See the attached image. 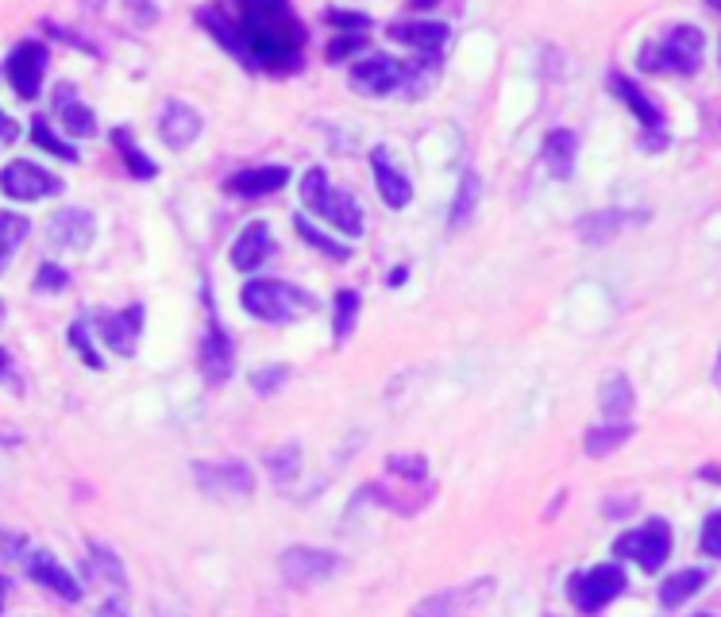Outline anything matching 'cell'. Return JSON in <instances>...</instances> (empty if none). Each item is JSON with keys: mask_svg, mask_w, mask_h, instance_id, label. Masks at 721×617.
<instances>
[{"mask_svg": "<svg viewBox=\"0 0 721 617\" xmlns=\"http://www.w3.org/2000/svg\"><path fill=\"white\" fill-rule=\"evenodd\" d=\"M610 89H613V97H618V101H626L629 109H633V117L641 120L644 132H652V140H648L644 148L660 151L663 143H668V140H663V124H668V117H663L660 104H656L652 97H648L637 81H629L626 74H610Z\"/></svg>", "mask_w": 721, "mask_h": 617, "instance_id": "obj_14", "label": "cell"}, {"mask_svg": "<svg viewBox=\"0 0 721 617\" xmlns=\"http://www.w3.org/2000/svg\"><path fill=\"white\" fill-rule=\"evenodd\" d=\"M363 47H367V36H363V31H339L324 54H328V62H344V59H352L355 51H363Z\"/></svg>", "mask_w": 721, "mask_h": 617, "instance_id": "obj_37", "label": "cell"}, {"mask_svg": "<svg viewBox=\"0 0 721 617\" xmlns=\"http://www.w3.org/2000/svg\"><path fill=\"white\" fill-rule=\"evenodd\" d=\"M47 62H51V51L35 39H23L8 51L4 59V78L12 85V93L20 101H35L39 89H43V78H47Z\"/></svg>", "mask_w": 721, "mask_h": 617, "instance_id": "obj_8", "label": "cell"}, {"mask_svg": "<svg viewBox=\"0 0 721 617\" xmlns=\"http://www.w3.org/2000/svg\"><path fill=\"white\" fill-rule=\"evenodd\" d=\"M201 128H205V120H201V112L193 109V104H185V101H166V104H162L159 135H162V143H166L170 151H185L190 143H197Z\"/></svg>", "mask_w": 721, "mask_h": 617, "instance_id": "obj_16", "label": "cell"}, {"mask_svg": "<svg viewBox=\"0 0 721 617\" xmlns=\"http://www.w3.org/2000/svg\"><path fill=\"white\" fill-rule=\"evenodd\" d=\"M386 282H390V286H402V282H405V266H394L390 279H386Z\"/></svg>", "mask_w": 721, "mask_h": 617, "instance_id": "obj_47", "label": "cell"}, {"mask_svg": "<svg viewBox=\"0 0 721 617\" xmlns=\"http://www.w3.org/2000/svg\"><path fill=\"white\" fill-rule=\"evenodd\" d=\"M413 8H417V12H433L436 4H440V0H409Z\"/></svg>", "mask_w": 721, "mask_h": 617, "instance_id": "obj_46", "label": "cell"}, {"mask_svg": "<svg viewBox=\"0 0 721 617\" xmlns=\"http://www.w3.org/2000/svg\"><path fill=\"white\" fill-rule=\"evenodd\" d=\"M70 347L81 355V363H85L89 371H104V360L97 355V347L89 344V332H85V321H74L70 324Z\"/></svg>", "mask_w": 721, "mask_h": 617, "instance_id": "obj_36", "label": "cell"}, {"mask_svg": "<svg viewBox=\"0 0 721 617\" xmlns=\"http://www.w3.org/2000/svg\"><path fill=\"white\" fill-rule=\"evenodd\" d=\"M16 140V120H4V143Z\"/></svg>", "mask_w": 721, "mask_h": 617, "instance_id": "obj_49", "label": "cell"}, {"mask_svg": "<svg viewBox=\"0 0 721 617\" xmlns=\"http://www.w3.org/2000/svg\"><path fill=\"white\" fill-rule=\"evenodd\" d=\"M112 143H116V151H120V159H124V166L132 170V178H140V182H148V178H155L159 174V166L148 159L140 148H135V140H132V132L128 128H116L112 132Z\"/></svg>", "mask_w": 721, "mask_h": 617, "instance_id": "obj_29", "label": "cell"}, {"mask_svg": "<svg viewBox=\"0 0 721 617\" xmlns=\"http://www.w3.org/2000/svg\"><path fill=\"white\" fill-rule=\"evenodd\" d=\"M386 148H375L370 151V170H375V185H378V198L386 201L390 209H405L413 201V185L409 178L402 174V170L390 166V159H386Z\"/></svg>", "mask_w": 721, "mask_h": 617, "instance_id": "obj_22", "label": "cell"}, {"mask_svg": "<svg viewBox=\"0 0 721 617\" xmlns=\"http://www.w3.org/2000/svg\"><path fill=\"white\" fill-rule=\"evenodd\" d=\"M710 583V572L707 567H687V572L671 575L668 583L660 587V606L663 610H676V606H687L702 587Z\"/></svg>", "mask_w": 721, "mask_h": 617, "instance_id": "obj_27", "label": "cell"}, {"mask_svg": "<svg viewBox=\"0 0 721 617\" xmlns=\"http://www.w3.org/2000/svg\"><path fill=\"white\" fill-rule=\"evenodd\" d=\"M240 305L263 324H290V321H297V316L313 313L317 302H313L309 294H302L297 286H290V282L251 279L247 286L240 290Z\"/></svg>", "mask_w": 721, "mask_h": 617, "instance_id": "obj_3", "label": "cell"}, {"mask_svg": "<svg viewBox=\"0 0 721 617\" xmlns=\"http://www.w3.org/2000/svg\"><path fill=\"white\" fill-rule=\"evenodd\" d=\"M714 386L721 390V352H718V363H714Z\"/></svg>", "mask_w": 721, "mask_h": 617, "instance_id": "obj_50", "label": "cell"}, {"mask_svg": "<svg viewBox=\"0 0 721 617\" xmlns=\"http://www.w3.org/2000/svg\"><path fill=\"white\" fill-rule=\"evenodd\" d=\"M699 478H714V483H721V471H718V467H702Z\"/></svg>", "mask_w": 721, "mask_h": 617, "instance_id": "obj_48", "label": "cell"}, {"mask_svg": "<svg viewBox=\"0 0 721 617\" xmlns=\"http://www.w3.org/2000/svg\"><path fill=\"white\" fill-rule=\"evenodd\" d=\"M347 81L359 97H390L405 85V62L390 54H367L352 67Z\"/></svg>", "mask_w": 721, "mask_h": 617, "instance_id": "obj_10", "label": "cell"}, {"mask_svg": "<svg viewBox=\"0 0 721 617\" xmlns=\"http://www.w3.org/2000/svg\"><path fill=\"white\" fill-rule=\"evenodd\" d=\"M494 587H498L494 579H479V583H471V587H451V590H444V595H433V598H425V603H417V606H413V614H459V610H479L486 598L494 595Z\"/></svg>", "mask_w": 721, "mask_h": 617, "instance_id": "obj_18", "label": "cell"}, {"mask_svg": "<svg viewBox=\"0 0 721 617\" xmlns=\"http://www.w3.org/2000/svg\"><path fill=\"white\" fill-rule=\"evenodd\" d=\"M143 305H128L120 308V313H104L101 321H97V332H101L104 347L116 355H135V347H140V332H143Z\"/></svg>", "mask_w": 721, "mask_h": 617, "instance_id": "obj_15", "label": "cell"}, {"mask_svg": "<svg viewBox=\"0 0 721 617\" xmlns=\"http://www.w3.org/2000/svg\"><path fill=\"white\" fill-rule=\"evenodd\" d=\"M598 402H602V413L610 421H626L629 413H633V405H637V394H633L629 375H621V371L606 375L602 386H598Z\"/></svg>", "mask_w": 721, "mask_h": 617, "instance_id": "obj_26", "label": "cell"}, {"mask_svg": "<svg viewBox=\"0 0 721 617\" xmlns=\"http://www.w3.org/2000/svg\"><path fill=\"white\" fill-rule=\"evenodd\" d=\"M193 483L205 494H213V498H251L255 494V471L236 459L229 463L197 459L193 463Z\"/></svg>", "mask_w": 721, "mask_h": 617, "instance_id": "obj_9", "label": "cell"}, {"mask_svg": "<svg viewBox=\"0 0 721 617\" xmlns=\"http://www.w3.org/2000/svg\"><path fill=\"white\" fill-rule=\"evenodd\" d=\"M613 556L621 559H633L637 567H644L648 575L660 572L671 556V525L663 517H652L641 529H629L613 540Z\"/></svg>", "mask_w": 721, "mask_h": 617, "instance_id": "obj_6", "label": "cell"}, {"mask_svg": "<svg viewBox=\"0 0 721 617\" xmlns=\"http://www.w3.org/2000/svg\"><path fill=\"white\" fill-rule=\"evenodd\" d=\"M197 367L209 386H224L232 378V371H236V347H232L224 324L216 321V313H209L205 340H201V352H197Z\"/></svg>", "mask_w": 721, "mask_h": 617, "instance_id": "obj_11", "label": "cell"}, {"mask_svg": "<svg viewBox=\"0 0 721 617\" xmlns=\"http://www.w3.org/2000/svg\"><path fill=\"white\" fill-rule=\"evenodd\" d=\"M47 31H51L54 39H67V43H74V47H81V51H89V54H97V47L93 43H85V39H78L74 31L70 28H59V23H47Z\"/></svg>", "mask_w": 721, "mask_h": 617, "instance_id": "obj_44", "label": "cell"}, {"mask_svg": "<svg viewBox=\"0 0 721 617\" xmlns=\"http://www.w3.org/2000/svg\"><path fill=\"white\" fill-rule=\"evenodd\" d=\"M4 383L12 386V390H23V386H20V371H16V355H12V352H4Z\"/></svg>", "mask_w": 721, "mask_h": 617, "instance_id": "obj_45", "label": "cell"}, {"mask_svg": "<svg viewBox=\"0 0 721 617\" xmlns=\"http://www.w3.org/2000/svg\"><path fill=\"white\" fill-rule=\"evenodd\" d=\"M124 8L132 12L135 28H151V23H159V0H124Z\"/></svg>", "mask_w": 721, "mask_h": 617, "instance_id": "obj_41", "label": "cell"}, {"mask_svg": "<svg viewBox=\"0 0 721 617\" xmlns=\"http://www.w3.org/2000/svg\"><path fill=\"white\" fill-rule=\"evenodd\" d=\"M263 463L274 475V483H294L297 471H302V448L297 444H282L278 452H266Z\"/></svg>", "mask_w": 721, "mask_h": 617, "instance_id": "obj_32", "label": "cell"}, {"mask_svg": "<svg viewBox=\"0 0 721 617\" xmlns=\"http://www.w3.org/2000/svg\"><path fill=\"white\" fill-rule=\"evenodd\" d=\"M278 572L290 587L305 590V587H317V583H328L332 575L344 572V559L328 548H309V544H294V548L282 552L278 559Z\"/></svg>", "mask_w": 721, "mask_h": 617, "instance_id": "obj_7", "label": "cell"}, {"mask_svg": "<svg viewBox=\"0 0 721 617\" xmlns=\"http://www.w3.org/2000/svg\"><path fill=\"white\" fill-rule=\"evenodd\" d=\"M302 201L309 205L313 216L328 221L332 229L352 235V240H359V235H363V209H359V201H355L347 190H339V185H332L328 174H324L321 166L309 170V174L302 178Z\"/></svg>", "mask_w": 721, "mask_h": 617, "instance_id": "obj_4", "label": "cell"}, {"mask_svg": "<svg viewBox=\"0 0 721 617\" xmlns=\"http://www.w3.org/2000/svg\"><path fill=\"white\" fill-rule=\"evenodd\" d=\"M31 143H35V148H43V151H51V154H59V159H67V162L81 159L70 143H62L59 135L51 132V124H47V120H31Z\"/></svg>", "mask_w": 721, "mask_h": 617, "instance_id": "obj_35", "label": "cell"}, {"mask_svg": "<svg viewBox=\"0 0 721 617\" xmlns=\"http://www.w3.org/2000/svg\"><path fill=\"white\" fill-rule=\"evenodd\" d=\"M702 552L721 559V509H714L707 517V525H702Z\"/></svg>", "mask_w": 721, "mask_h": 617, "instance_id": "obj_42", "label": "cell"}, {"mask_svg": "<svg viewBox=\"0 0 721 617\" xmlns=\"http://www.w3.org/2000/svg\"><path fill=\"white\" fill-rule=\"evenodd\" d=\"M626 587H629L626 567H621V564H598V567H590V572L571 575V583H567V595H571L575 610L602 614L613 598L626 595Z\"/></svg>", "mask_w": 721, "mask_h": 617, "instance_id": "obj_5", "label": "cell"}, {"mask_svg": "<svg viewBox=\"0 0 721 617\" xmlns=\"http://www.w3.org/2000/svg\"><path fill=\"white\" fill-rule=\"evenodd\" d=\"M286 182H290L286 166H251L229 178V193H236V198H271Z\"/></svg>", "mask_w": 721, "mask_h": 617, "instance_id": "obj_23", "label": "cell"}, {"mask_svg": "<svg viewBox=\"0 0 721 617\" xmlns=\"http://www.w3.org/2000/svg\"><path fill=\"white\" fill-rule=\"evenodd\" d=\"M0 232H4V266H12V259H16V251H20V243L31 235V221L28 216H20V213H0Z\"/></svg>", "mask_w": 721, "mask_h": 617, "instance_id": "obj_33", "label": "cell"}, {"mask_svg": "<svg viewBox=\"0 0 721 617\" xmlns=\"http://www.w3.org/2000/svg\"><path fill=\"white\" fill-rule=\"evenodd\" d=\"M621 216H626V213H598V216H590V221L582 224V235H587V240H595V243H602L613 229H621V224H626Z\"/></svg>", "mask_w": 721, "mask_h": 617, "instance_id": "obj_39", "label": "cell"}, {"mask_svg": "<svg viewBox=\"0 0 721 617\" xmlns=\"http://www.w3.org/2000/svg\"><path fill=\"white\" fill-rule=\"evenodd\" d=\"M633 441V425H626V421H610V425L602 428H590L587 441H582V448H587L590 459H602L610 456V452H618L621 444Z\"/></svg>", "mask_w": 721, "mask_h": 617, "instance_id": "obj_28", "label": "cell"}, {"mask_svg": "<svg viewBox=\"0 0 721 617\" xmlns=\"http://www.w3.org/2000/svg\"><path fill=\"white\" fill-rule=\"evenodd\" d=\"M97 235V221L93 213H85V209H62V213L51 216V224H47V240H51V247H67V251H85L89 243H93Z\"/></svg>", "mask_w": 721, "mask_h": 617, "instance_id": "obj_17", "label": "cell"}, {"mask_svg": "<svg viewBox=\"0 0 721 617\" xmlns=\"http://www.w3.org/2000/svg\"><path fill=\"white\" fill-rule=\"evenodd\" d=\"M54 109H59L62 117V128H67L74 140H85V135H97V117L89 104H81L78 89L70 85V81H59L54 85Z\"/></svg>", "mask_w": 721, "mask_h": 617, "instance_id": "obj_21", "label": "cell"}, {"mask_svg": "<svg viewBox=\"0 0 721 617\" xmlns=\"http://www.w3.org/2000/svg\"><path fill=\"white\" fill-rule=\"evenodd\" d=\"M710 8H718V12H721V0H710Z\"/></svg>", "mask_w": 721, "mask_h": 617, "instance_id": "obj_51", "label": "cell"}, {"mask_svg": "<svg viewBox=\"0 0 721 617\" xmlns=\"http://www.w3.org/2000/svg\"><path fill=\"white\" fill-rule=\"evenodd\" d=\"M0 190H4L12 201H47V198H59L62 182L51 174V170L16 159V162H8L4 174H0Z\"/></svg>", "mask_w": 721, "mask_h": 617, "instance_id": "obj_12", "label": "cell"}, {"mask_svg": "<svg viewBox=\"0 0 721 617\" xmlns=\"http://www.w3.org/2000/svg\"><path fill=\"white\" fill-rule=\"evenodd\" d=\"M294 229H297V235H302L305 243H313V247L321 251V255H328V259H339V263H347L352 259V247H339L336 240H328L317 224H309L305 216H294Z\"/></svg>", "mask_w": 721, "mask_h": 617, "instance_id": "obj_34", "label": "cell"}, {"mask_svg": "<svg viewBox=\"0 0 721 617\" xmlns=\"http://www.w3.org/2000/svg\"><path fill=\"white\" fill-rule=\"evenodd\" d=\"M479 198H483L479 174H464V182H459V190H456V201H451V229H464V224L471 221Z\"/></svg>", "mask_w": 721, "mask_h": 617, "instance_id": "obj_31", "label": "cell"}, {"mask_svg": "<svg viewBox=\"0 0 721 617\" xmlns=\"http://www.w3.org/2000/svg\"><path fill=\"white\" fill-rule=\"evenodd\" d=\"M575 159H579V135L567 132V128L545 135V166L556 182H567L575 174Z\"/></svg>", "mask_w": 721, "mask_h": 617, "instance_id": "obj_25", "label": "cell"}, {"mask_svg": "<svg viewBox=\"0 0 721 617\" xmlns=\"http://www.w3.org/2000/svg\"><path fill=\"white\" fill-rule=\"evenodd\" d=\"M286 378H290V367H263V371H255V378H251V386H255V394L271 397L274 390L286 386Z\"/></svg>", "mask_w": 721, "mask_h": 617, "instance_id": "obj_40", "label": "cell"}, {"mask_svg": "<svg viewBox=\"0 0 721 617\" xmlns=\"http://www.w3.org/2000/svg\"><path fill=\"white\" fill-rule=\"evenodd\" d=\"M271 255H274L271 229H266V224H247V229L236 235V247H232V266L243 271V274H255Z\"/></svg>", "mask_w": 721, "mask_h": 617, "instance_id": "obj_20", "label": "cell"}, {"mask_svg": "<svg viewBox=\"0 0 721 617\" xmlns=\"http://www.w3.org/2000/svg\"><path fill=\"white\" fill-rule=\"evenodd\" d=\"M359 294L355 290H339L336 294V313H332V336L336 344H347L355 332V321H359Z\"/></svg>", "mask_w": 721, "mask_h": 617, "instance_id": "obj_30", "label": "cell"}, {"mask_svg": "<svg viewBox=\"0 0 721 617\" xmlns=\"http://www.w3.org/2000/svg\"><path fill=\"white\" fill-rule=\"evenodd\" d=\"M23 572H28V579L35 583V587H43L47 595L62 598V603H81L78 579L47 548H28V552H23Z\"/></svg>", "mask_w": 721, "mask_h": 617, "instance_id": "obj_13", "label": "cell"}, {"mask_svg": "<svg viewBox=\"0 0 721 617\" xmlns=\"http://www.w3.org/2000/svg\"><path fill=\"white\" fill-rule=\"evenodd\" d=\"M85 579L93 583V587L116 590V595H124V590H128V572H124V564H120V556L109 548V544H89Z\"/></svg>", "mask_w": 721, "mask_h": 617, "instance_id": "obj_19", "label": "cell"}, {"mask_svg": "<svg viewBox=\"0 0 721 617\" xmlns=\"http://www.w3.org/2000/svg\"><path fill=\"white\" fill-rule=\"evenodd\" d=\"M197 20L205 23V31L224 51L236 54L243 67L274 78L302 70L309 31L297 20L290 0H232V8L205 4Z\"/></svg>", "mask_w": 721, "mask_h": 617, "instance_id": "obj_1", "label": "cell"}, {"mask_svg": "<svg viewBox=\"0 0 721 617\" xmlns=\"http://www.w3.org/2000/svg\"><path fill=\"white\" fill-rule=\"evenodd\" d=\"M324 20L336 23V28H347V31H367V28H370L367 16H359V12H339V8H328V12H324Z\"/></svg>", "mask_w": 721, "mask_h": 617, "instance_id": "obj_43", "label": "cell"}, {"mask_svg": "<svg viewBox=\"0 0 721 617\" xmlns=\"http://www.w3.org/2000/svg\"><path fill=\"white\" fill-rule=\"evenodd\" d=\"M702 54H707V36L694 23H676L660 43H648L641 51V70L691 78L702 70Z\"/></svg>", "mask_w": 721, "mask_h": 617, "instance_id": "obj_2", "label": "cell"}, {"mask_svg": "<svg viewBox=\"0 0 721 617\" xmlns=\"http://www.w3.org/2000/svg\"><path fill=\"white\" fill-rule=\"evenodd\" d=\"M67 286H70V274L62 271L59 263H43V266H39V279H35L39 294H62Z\"/></svg>", "mask_w": 721, "mask_h": 617, "instance_id": "obj_38", "label": "cell"}, {"mask_svg": "<svg viewBox=\"0 0 721 617\" xmlns=\"http://www.w3.org/2000/svg\"><path fill=\"white\" fill-rule=\"evenodd\" d=\"M390 39L420 54H440V47L448 43V23H390Z\"/></svg>", "mask_w": 721, "mask_h": 617, "instance_id": "obj_24", "label": "cell"}]
</instances>
